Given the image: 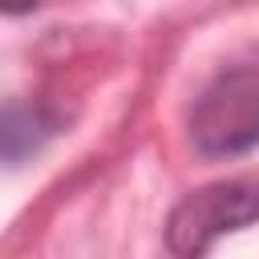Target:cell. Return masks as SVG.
Masks as SVG:
<instances>
[{
    "mask_svg": "<svg viewBox=\"0 0 259 259\" xmlns=\"http://www.w3.org/2000/svg\"><path fill=\"white\" fill-rule=\"evenodd\" d=\"M190 138L206 158H239L259 146V69H223L190 109Z\"/></svg>",
    "mask_w": 259,
    "mask_h": 259,
    "instance_id": "6da1fadb",
    "label": "cell"
},
{
    "mask_svg": "<svg viewBox=\"0 0 259 259\" xmlns=\"http://www.w3.org/2000/svg\"><path fill=\"white\" fill-rule=\"evenodd\" d=\"M259 219V178H231L190 190L166 223V247L174 255H202L223 235Z\"/></svg>",
    "mask_w": 259,
    "mask_h": 259,
    "instance_id": "7a4b0ae2",
    "label": "cell"
},
{
    "mask_svg": "<svg viewBox=\"0 0 259 259\" xmlns=\"http://www.w3.org/2000/svg\"><path fill=\"white\" fill-rule=\"evenodd\" d=\"M53 130H57V121H53L40 105H28V109L8 105V109H4V158H8V162H20L24 154H36L40 142H45Z\"/></svg>",
    "mask_w": 259,
    "mask_h": 259,
    "instance_id": "3957f363",
    "label": "cell"
},
{
    "mask_svg": "<svg viewBox=\"0 0 259 259\" xmlns=\"http://www.w3.org/2000/svg\"><path fill=\"white\" fill-rule=\"evenodd\" d=\"M40 0H4V12L8 16H20V12H32Z\"/></svg>",
    "mask_w": 259,
    "mask_h": 259,
    "instance_id": "277c9868",
    "label": "cell"
}]
</instances>
